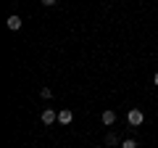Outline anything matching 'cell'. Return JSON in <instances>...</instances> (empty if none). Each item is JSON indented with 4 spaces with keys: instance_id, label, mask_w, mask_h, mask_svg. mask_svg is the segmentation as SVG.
<instances>
[{
    "instance_id": "obj_1",
    "label": "cell",
    "mask_w": 158,
    "mask_h": 148,
    "mask_svg": "<svg viewBox=\"0 0 158 148\" xmlns=\"http://www.w3.org/2000/svg\"><path fill=\"white\" fill-rule=\"evenodd\" d=\"M142 119H145V114H142L140 108H132L129 114H127V122H129L132 127H140V124H142Z\"/></svg>"
},
{
    "instance_id": "obj_2",
    "label": "cell",
    "mask_w": 158,
    "mask_h": 148,
    "mask_svg": "<svg viewBox=\"0 0 158 148\" xmlns=\"http://www.w3.org/2000/svg\"><path fill=\"white\" fill-rule=\"evenodd\" d=\"M6 27L11 29V32H19V29H21V16H16V13L8 16V19H6Z\"/></svg>"
},
{
    "instance_id": "obj_3",
    "label": "cell",
    "mask_w": 158,
    "mask_h": 148,
    "mask_svg": "<svg viewBox=\"0 0 158 148\" xmlns=\"http://www.w3.org/2000/svg\"><path fill=\"white\" fill-rule=\"evenodd\" d=\"M74 114H71V108H61L58 111V124H71Z\"/></svg>"
},
{
    "instance_id": "obj_4",
    "label": "cell",
    "mask_w": 158,
    "mask_h": 148,
    "mask_svg": "<svg viewBox=\"0 0 158 148\" xmlns=\"http://www.w3.org/2000/svg\"><path fill=\"white\" fill-rule=\"evenodd\" d=\"M40 119H42V124H53V122H58V114H56V111H53V108H45Z\"/></svg>"
},
{
    "instance_id": "obj_5",
    "label": "cell",
    "mask_w": 158,
    "mask_h": 148,
    "mask_svg": "<svg viewBox=\"0 0 158 148\" xmlns=\"http://www.w3.org/2000/svg\"><path fill=\"white\" fill-rule=\"evenodd\" d=\"M100 122H103L106 127H111L113 122H116V111H111V108H106V111L100 114Z\"/></svg>"
},
{
    "instance_id": "obj_6",
    "label": "cell",
    "mask_w": 158,
    "mask_h": 148,
    "mask_svg": "<svg viewBox=\"0 0 158 148\" xmlns=\"http://www.w3.org/2000/svg\"><path fill=\"white\" fill-rule=\"evenodd\" d=\"M106 146H118V137L113 135V132H108V135H106Z\"/></svg>"
},
{
    "instance_id": "obj_7",
    "label": "cell",
    "mask_w": 158,
    "mask_h": 148,
    "mask_svg": "<svg viewBox=\"0 0 158 148\" xmlns=\"http://www.w3.org/2000/svg\"><path fill=\"white\" fill-rule=\"evenodd\" d=\"M121 148H137V140H132V137H127V140H121Z\"/></svg>"
},
{
    "instance_id": "obj_8",
    "label": "cell",
    "mask_w": 158,
    "mask_h": 148,
    "mask_svg": "<svg viewBox=\"0 0 158 148\" xmlns=\"http://www.w3.org/2000/svg\"><path fill=\"white\" fill-rule=\"evenodd\" d=\"M40 95L48 101V98H53V90H50V87H42V90H40Z\"/></svg>"
},
{
    "instance_id": "obj_9",
    "label": "cell",
    "mask_w": 158,
    "mask_h": 148,
    "mask_svg": "<svg viewBox=\"0 0 158 148\" xmlns=\"http://www.w3.org/2000/svg\"><path fill=\"white\" fill-rule=\"evenodd\" d=\"M56 3H58V0H42V6H48V8H50V6H56Z\"/></svg>"
},
{
    "instance_id": "obj_10",
    "label": "cell",
    "mask_w": 158,
    "mask_h": 148,
    "mask_svg": "<svg viewBox=\"0 0 158 148\" xmlns=\"http://www.w3.org/2000/svg\"><path fill=\"white\" fill-rule=\"evenodd\" d=\"M153 85H156V87H158V72H156V77H153Z\"/></svg>"
},
{
    "instance_id": "obj_11",
    "label": "cell",
    "mask_w": 158,
    "mask_h": 148,
    "mask_svg": "<svg viewBox=\"0 0 158 148\" xmlns=\"http://www.w3.org/2000/svg\"><path fill=\"white\" fill-rule=\"evenodd\" d=\"M95 148H100V146H95Z\"/></svg>"
}]
</instances>
